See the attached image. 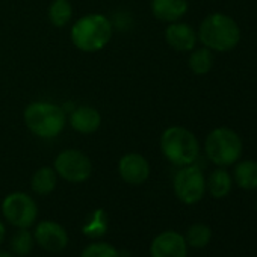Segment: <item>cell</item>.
I'll use <instances>...</instances> for the list:
<instances>
[{
  "instance_id": "6da1fadb",
  "label": "cell",
  "mask_w": 257,
  "mask_h": 257,
  "mask_svg": "<svg viewBox=\"0 0 257 257\" xmlns=\"http://www.w3.org/2000/svg\"><path fill=\"white\" fill-rule=\"evenodd\" d=\"M113 25L104 14L91 13L77 19L70 29L73 46L83 53H95L103 50L112 40Z\"/></svg>"
},
{
  "instance_id": "7a4b0ae2",
  "label": "cell",
  "mask_w": 257,
  "mask_h": 257,
  "mask_svg": "<svg viewBox=\"0 0 257 257\" xmlns=\"http://www.w3.org/2000/svg\"><path fill=\"white\" fill-rule=\"evenodd\" d=\"M23 121L28 131L41 140L58 138L67 125L65 109L49 100L31 101L23 110Z\"/></svg>"
},
{
  "instance_id": "3957f363",
  "label": "cell",
  "mask_w": 257,
  "mask_h": 257,
  "mask_svg": "<svg viewBox=\"0 0 257 257\" xmlns=\"http://www.w3.org/2000/svg\"><path fill=\"white\" fill-rule=\"evenodd\" d=\"M197 37L203 47L212 52H231L240 43V28L233 17L224 13H213L201 20Z\"/></svg>"
},
{
  "instance_id": "277c9868",
  "label": "cell",
  "mask_w": 257,
  "mask_h": 257,
  "mask_svg": "<svg viewBox=\"0 0 257 257\" xmlns=\"http://www.w3.org/2000/svg\"><path fill=\"white\" fill-rule=\"evenodd\" d=\"M159 147L164 158L179 168L195 164L200 156V143L197 137L183 125L167 127L159 138Z\"/></svg>"
},
{
  "instance_id": "5b68a950",
  "label": "cell",
  "mask_w": 257,
  "mask_h": 257,
  "mask_svg": "<svg viewBox=\"0 0 257 257\" xmlns=\"http://www.w3.org/2000/svg\"><path fill=\"white\" fill-rule=\"evenodd\" d=\"M243 152V144L239 134L230 127H216L204 140V153L216 167L234 165Z\"/></svg>"
},
{
  "instance_id": "8992f818",
  "label": "cell",
  "mask_w": 257,
  "mask_h": 257,
  "mask_svg": "<svg viewBox=\"0 0 257 257\" xmlns=\"http://www.w3.org/2000/svg\"><path fill=\"white\" fill-rule=\"evenodd\" d=\"M53 168L68 183H83L92 174V162L86 153L77 149H65L55 158Z\"/></svg>"
},
{
  "instance_id": "52a82bcc",
  "label": "cell",
  "mask_w": 257,
  "mask_h": 257,
  "mask_svg": "<svg viewBox=\"0 0 257 257\" xmlns=\"http://www.w3.org/2000/svg\"><path fill=\"white\" fill-rule=\"evenodd\" d=\"M173 189L176 197L183 204H197L206 194V177L195 164L180 167L173 179Z\"/></svg>"
},
{
  "instance_id": "ba28073f",
  "label": "cell",
  "mask_w": 257,
  "mask_h": 257,
  "mask_svg": "<svg viewBox=\"0 0 257 257\" xmlns=\"http://www.w3.org/2000/svg\"><path fill=\"white\" fill-rule=\"evenodd\" d=\"M2 213L5 219L17 228H29L38 216L35 200L26 192H11L2 201Z\"/></svg>"
},
{
  "instance_id": "9c48e42d",
  "label": "cell",
  "mask_w": 257,
  "mask_h": 257,
  "mask_svg": "<svg viewBox=\"0 0 257 257\" xmlns=\"http://www.w3.org/2000/svg\"><path fill=\"white\" fill-rule=\"evenodd\" d=\"M150 162L140 153H127L118 161V174L128 185H143L150 177Z\"/></svg>"
},
{
  "instance_id": "30bf717a",
  "label": "cell",
  "mask_w": 257,
  "mask_h": 257,
  "mask_svg": "<svg viewBox=\"0 0 257 257\" xmlns=\"http://www.w3.org/2000/svg\"><path fill=\"white\" fill-rule=\"evenodd\" d=\"M35 242L49 252H59L68 245L67 230L55 221H41L34 231Z\"/></svg>"
},
{
  "instance_id": "8fae6325",
  "label": "cell",
  "mask_w": 257,
  "mask_h": 257,
  "mask_svg": "<svg viewBox=\"0 0 257 257\" xmlns=\"http://www.w3.org/2000/svg\"><path fill=\"white\" fill-rule=\"evenodd\" d=\"M152 257H188V243L185 236L174 230L159 233L150 246Z\"/></svg>"
},
{
  "instance_id": "7c38bea8",
  "label": "cell",
  "mask_w": 257,
  "mask_h": 257,
  "mask_svg": "<svg viewBox=\"0 0 257 257\" xmlns=\"http://www.w3.org/2000/svg\"><path fill=\"white\" fill-rule=\"evenodd\" d=\"M165 41L173 50L186 53L195 49L198 37L195 29L189 23H183L179 20L174 23H168V26L165 28Z\"/></svg>"
},
{
  "instance_id": "4fadbf2b",
  "label": "cell",
  "mask_w": 257,
  "mask_h": 257,
  "mask_svg": "<svg viewBox=\"0 0 257 257\" xmlns=\"http://www.w3.org/2000/svg\"><path fill=\"white\" fill-rule=\"evenodd\" d=\"M67 124L77 134L91 135L100 128L101 115L94 106L82 104L70 112V115L67 116Z\"/></svg>"
},
{
  "instance_id": "5bb4252c",
  "label": "cell",
  "mask_w": 257,
  "mask_h": 257,
  "mask_svg": "<svg viewBox=\"0 0 257 257\" xmlns=\"http://www.w3.org/2000/svg\"><path fill=\"white\" fill-rule=\"evenodd\" d=\"M188 0H152L150 10L156 20L164 23H174L182 20L188 13Z\"/></svg>"
},
{
  "instance_id": "9a60e30c",
  "label": "cell",
  "mask_w": 257,
  "mask_h": 257,
  "mask_svg": "<svg viewBox=\"0 0 257 257\" xmlns=\"http://www.w3.org/2000/svg\"><path fill=\"white\" fill-rule=\"evenodd\" d=\"M233 182L243 191L257 189V162L246 159L237 161L233 170Z\"/></svg>"
},
{
  "instance_id": "2e32d148",
  "label": "cell",
  "mask_w": 257,
  "mask_h": 257,
  "mask_svg": "<svg viewBox=\"0 0 257 257\" xmlns=\"http://www.w3.org/2000/svg\"><path fill=\"white\" fill-rule=\"evenodd\" d=\"M231 186H233V177L222 167H218L216 170H213L206 179V191L213 198L227 197L231 191Z\"/></svg>"
},
{
  "instance_id": "e0dca14e",
  "label": "cell",
  "mask_w": 257,
  "mask_h": 257,
  "mask_svg": "<svg viewBox=\"0 0 257 257\" xmlns=\"http://www.w3.org/2000/svg\"><path fill=\"white\" fill-rule=\"evenodd\" d=\"M56 185H58V174L53 167L38 168L31 179V188L38 195L52 194L55 191Z\"/></svg>"
},
{
  "instance_id": "ac0fdd59",
  "label": "cell",
  "mask_w": 257,
  "mask_h": 257,
  "mask_svg": "<svg viewBox=\"0 0 257 257\" xmlns=\"http://www.w3.org/2000/svg\"><path fill=\"white\" fill-rule=\"evenodd\" d=\"M74 8L70 0H53L49 5L47 17L55 28H65L73 20Z\"/></svg>"
},
{
  "instance_id": "d6986e66",
  "label": "cell",
  "mask_w": 257,
  "mask_h": 257,
  "mask_svg": "<svg viewBox=\"0 0 257 257\" xmlns=\"http://www.w3.org/2000/svg\"><path fill=\"white\" fill-rule=\"evenodd\" d=\"M213 52L207 47H200L191 50V55L188 58V67L195 76H204L213 68Z\"/></svg>"
},
{
  "instance_id": "ffe728a7",
  "label": "cell",
  "mask_w": 257,
  "mask_h": 257,
  "mask_svg": "<svg viewBox=\"0 0 257 257\" xmlns=\"http://www.w3.org/2000/svg\"><path fill=\"white\" fill-rule=\"evenodd\" d=\"M212 239V228L207 225V224H203V222H195L192 224L186 234H185V240L189 246L192 248H197V249H201L204 246L209 245Z\"/></svg>"
},
{
  "instance_id": "44dd1931",
  "label": "cell",
  "mask_w": 257,
  "mask_h": 257,
  "mask_svg": "<svg viewBox=\"0 0 257 257\" xmlns=\"http://www.w3.org/2000/svg\"><path fill=\"white\" fill-rule=\"evenodd\" d=\"M35 237L28 228H19V231L11 237V249L17 255H28L34 249Z\"/></svg>"
},
{
  "instance_id": "7402d4cb",
  "label": "cell",
  "mask_w": 257,
  "mask_h": 257,
  "mask_svg": "<svg viewBox=\"0 0 257 257\" xmlns=\"http://www.w3.org/2000/svg\"><path fill=\"white\" fill-rule=\"evenodd\" d=\"M106 230H107V215L104 213V210L97 209L95 212H92L88 222L85 224L83 233L89 237H100L101 234L106 233Z\"/></svg>"
},
{
  "instance_id": "603a6c76",
  "label": "cell",
  "mask_w": 257,
  "mask_h": 257,
  "mask_svg": "<svg viewBox=\"0 0 257 257\" xmlns=\"http://www.w3.org/2000/svg\"><path fill=\"white\" fill-rule=\"evenodd\" d=\"M80 257H119V252L107 242H94L82 251Z\"/></svg>"
},
{
  "instance_id": "cb8c5ba5",
  "label": "cell",
  "mask_w": 257,
  "mask_h": 257,
  "mask_svg": "<svg viewBox=\"0 0 257 257\" xmlns=\"http://www.w3.org/2000/svg\"><path fill=\"white\" fill-rule=\"evenodd\" d=\"M5 225L2 224V221H0V243H2L4 242V237H5Z\"/></svg>"
},
{
  "instance_id": "d4e9b609",
  "label": "cell",
  "mask_w": 257,
  "mask_h": 257,
  "mask_svg": "<svg viewBox=\"0 0 257 257\" xmlns=\"http://www.w3.org/2000/svg\"><path fill=\"white\" fill-rule=\"evenodd\" d=\"M0 257H14V255L8 251H0Z\"/></svg>"
},
{
  "instance_id": "484cf974",
  "label": "cell",
  "mask_w": 257,
  "mask_h": 257,
  "mask_svg": "<svg viewBox=\"0 0 257 257\" xmlns=\"http://www.w3.org/2000/svg\"><path fill=\"white\" fill-rule=\"evenodd\" d=\"M255 209H257V203H255Z\"/></svg>"
}]
</instances>
